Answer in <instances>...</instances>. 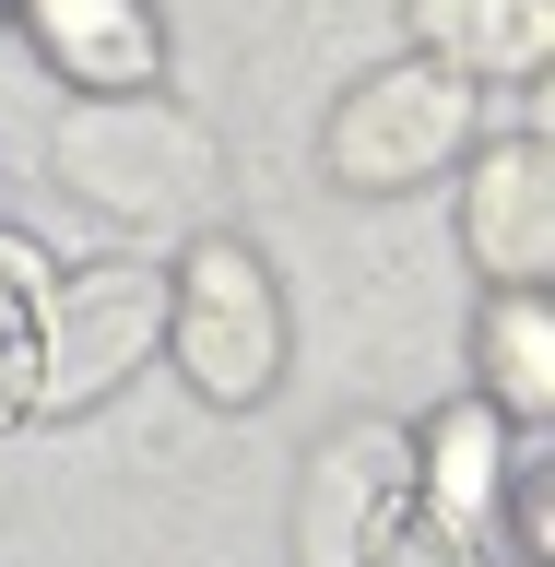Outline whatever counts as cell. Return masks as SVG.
<instances>
[{
    "label": "cell",
    "mask_w": 555,
    "mask_h": 567,
    "mask_svg": "<svg viewBox=\"0 0 555 567\" xmlns=\"http://www.w3.org/2000/svg\"><path fill=\"white\" fill-rule=\"evenodd\" d=\"M402 35L425 71L485 95V83H532L555 60V0H402Z\"/></svg>",
    "instance_id": "7"
},
{
    "label": "cell",
    "mask_w": 555,
    "mask_h": 567,
    "mask_svg": "<svg viewBox=\"0 0 555 567\" xmlns=\"http://www.w3.org/2000/svg\"><path fill=\"white\" fill-rule=\"evenodd\" d=\"M402 496H414V437H402V425H343V437L319 450L308 496H296V556L308 567H354L367 532H379Z\"/></svg>",
    "instance_id": "5"
},
{
    "label": "cell",
    "mask_w": 555,
    "mask_h": 567,
    "mask_svg": "<svg viewBox=\"0 0 555 567\" xmlns=\"http://www.w3.org/2000/svg\"><path fill=\"white\" fill-rule=\"evenodd\" d=\"M24 35H35V60L60 71L83 106L154 95V71H166L154 0H24Z\"/></svg>",
    "instance_id": "6"
},
{
    "label": "cell",
    "mask_w": 555,
    "mask_h": 567,
    "mask_svg": "<svg viewBox=\"0 0 555 567\" xmlns=\"http://www.w3.org/2000/svg\"><path fill=\"white\" fill-rule=\"evenodd\" d=\"M154 343H166V272H142V260L48 272V296H35V425L95 414L119 379H142Z\"/></svg>",
    "instance_id": "2"
},
{
    "label": "cell",
    "mask_w": 555,
    "mask_h": 567,
    "mask_svg": "<svg viewBox=\"0 0 555 567\" xmlns=\"http://www.w3.org/2000/svg\"><path fill=\"white\" fill-rule=\"evenodd\" d=\"M473 402H485L508 437H544L555 414V296L544 284H521V296H485V319H473Z\"/></svg>",
    "instance_id": "9"
},
{
    "label": "cell",
    "mask_w": 555,
    "mask_h": 567,
    "mask_svg": "<svg viewBox=\"0 0 555 567\" xmlns=\"http://www.w3.org/2000/svg\"><path fill=\"white\" fill-rule=\"evenodd\" d=\"M354 567H473V544H450L438 520H414V496H402V508L367 532V556H354Z\"/></svg>",
    "instance_id": "12"
},
{
    "label": "cell",
    "mask_w": 555,
    "mask_h": 567,
    "mask_svg": "<svg viewBox=\"0 0 555 567\" xmlns=\"http://www.w3.org/2000/svg\"><path fill=\"white\" fill-rule=\"evenodd\" d=\"M0 12H12V0H0Z\"/></svg>",
    "instance_id": "14"
},
{
    "label": "cell",
    "mask_w": 555,
    "mask_h": 567,
    "mask_svg": "<svg viewBox=\"0 0 555 567\" xmlns=\"http://www.w3.org/2000/svg\"><path fill=\"white\" fill-rule=\"evenodd\" d=\"M461 248L496 296L555 272V154L544 131H508V142H473L461 154Z\"/></svg>",
    "instance_id": "4"
},
{
    "label": "cell",
    "mask_w": 555,
    "mask_h": 567,
    "mask_svg": "<svg viewBox=\"0 0 555 567\" xmlns=\"http://www.w3.org/2000/svg\"><path fill=\"white\" fill-rule=\"evenodd\" d=\"M48 248L0 225V425H35V296H48Z\"/></svg>",
    "instance_id": "10"
},
{
    "label": "cell",
    "mask_w": 555,
    "mask_h": 567,
    "mask_svg": "<svg viewBox=\"0 0 555 567\" xmlns=\"http://www.w3.org/2000/svg\"><path fill=\"white\" fill-rule=\"evenodd\" d=\"M154 354H177V379L202 390L213 414H248V402H273V379H284V354H296V319H284V284H273V260L248 237H189L177 248V272H166V343Z\"/></svg>",
    "instance_id": "1"
},
{
    "label": "cell",
    "mask_w": 555,
    "mask_h": 567,
    "mask_svg": "<svg viewBox=\"0 0 555 567\" xmlns=\"http://www.w3.org/2000/svg\"><path fill=\"white\" fill-rule=\"evenodd\" d=\"M496 473H508V425L473 390L414 425V520H438L450 544H485L496 532Z\"/></svg>",
    "instance_id": "8"
},
{
    "label": "cell",
    "mask_w": 555,
    "mask_h": 567,
    "mask_svg": "<svg viewBox=\"0 0 555 567\" xmlns=\"http://www.w3.org/2000/svg\"><path fill=\"white\" fill-rule=\"evenodd\" d=\"M496 508H508V556H521V567H555V461H544V437H508Z\"/></svg>",
    "instance_id": "11"
},
{
    "label": "cell",
    "mask_w": 555,
    "mask_h": 567,
    "mask_svg": "<svg viewBox=\"0 0 555 567\" xmlns=\"http://www.w3.org/2000/svg\"><path fill=\"white\" fill-rule=\"evenodd\" d=\"M0 225H12V213H0Z\"/></svg>",
    "instance_id": "13"
},
{
    "label": "cell",
    "mask_w": 555,
    "mask_h": 567,
    "mask_svg": "<svg viewBox=\"0 0 555 567\" xmlns=\"http://www.w3.org/2000/svg\"><path fill=\"white\" fill-rule=\"evenodd\" d=\"M473 142H485V95H473V83H450V71H425V60H390V71H367V83L331 106L319 166H331V189L390 202V189L450 177Z\"/></svg>",
    "instance_id": "3"
}]
</instances>
